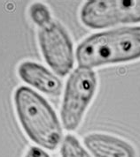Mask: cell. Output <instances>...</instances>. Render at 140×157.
Returning a JSON list of instances; mask_svg holds the SVG:
<instances>
[{"label":"cell","instance_id":"5b68a950","mask_svg":"<svg viewBox=\"0 0 140 157\" xmlns=\"http://www.w3.org/2000/svg\"><path fill=\"white\" fill-rule=\"evenodd\" d=\"M39 46L46 63L59 76L64 77L74 66L73 44L63 27L51 21L38 31Z\"/></svg>","mask_w":140,"mask_h":157},{"label":"cell","instance_id":"8992f818","mask_svg":"<svg viewBox=\"0 0 140 157\" xmlns=\"http://www.w3.org/2000/svg\"><path fill=\"white\" fill-rule=\"evenodd\" d=\"M18 74L24 82L48 95L58 96L61 93L60 79L41 64L23 62L19 65Z\"/></svg>","mask_w":140,"mask_h":157},{"label":"cell","instance_id":"ba28073f","mask_svg":"<svg viewBox=\"0 0 140 157\" xmlns=\"http://www.w3.org/2000/svg\"><path fill=\"white\" fill-rule=\"evenodd\" d=\"M60 153L61 157H91L73 135L65 137Z\"/></svg>","mask_w":140,"mask_h":157},{"label":"cell","instance_id":"30bf717a","mask_svg":"<svg viewBox=\"0 0 140 157\" xmlns=\"http://www.w3.org/2000/svg\"><path fill=\"white\" fill-rule=\"evenodd\" d=\"M25 157H50L46 152L39 147H32L28 150Z\"/></svg>","mask_w":140,"mask_h":157},{"label":"cell","instance_id":"7a4b0ae2","mask_svg":"<svg viewBox=\"0 0 140 157\" xmlns=\"http://www.w3.org/2000/svg\"><path fill=\"white\" fill-rule=\"evenodd\" d=\"M17 117L28 138L46 149L60 145L62 131L56 114L41 95L27 86H20L14 94Z\"/></svg>","mask_w":140,"mask_h":157},{"label":"cell","instance_id":"52a82bcc","mask_svg":"<svg viewBox=\"0 0 140 157\" xmlns=\"http://www.w3.org/2000/svg\"><path fill=\"white\" fill-rule=\"evenodd\" d=\"M84 145L94 157H136L134 147L125 140L104 133H90Z\"/></svg>","mask_w":140,"mask_h":157},{"label":"cell","instance_id":"6da1fadb","mask_svg":"<svg viewBox=\"0 0 140 157\" xmlns=\"http://www.w3.org/2000/svg\"><path fill=\"white\" fill-rule=\"evenodd\" d=\"M79 67L92 69L140 58V27H128L89 36L76 49Z\"/></svg>","mask_w":140,"mask_h":157},{"label":"cell","instance_id":"3957f363","mask_svg":"<svg viewBox=\"0 0 140 157\" xmlns=\"http://www.w3.org/2000/svg\"><path fill=\"white\" fill-rule=\"evenodd\" d=\"M97 76L90 68L78 67L67 81L61 106V120L67 131L80 125L97 88Z\"/></svg>","mask_w":140,"mask_h":157},{"label":"cell","instance_id":"277c9868","mask_svg":"<svg viewBox=\"0 0 140 157\" xmlns=\"http://www.w3.org/2000/svg\"><path fill=\"white\" fill-rule=\"evenodd\" d=\"M81 21L90 29L140 22V0H92L84 4Z\"/></svg>","mask_w":140,"mask_h":157},{"label":"cell","instance_id":"9c48e42d","mask_svg":"<svg viewBox=\"0 0 140 157\" xmlns=\"http://www.w3.org/2000/svg\"><path fill=\"white\" fill-rule=\"evenodd\" d=\"M29 15L33 22L39 28H43L51 22L50 11L41 3H35L30 6Z\"/></svg>","mask_w":140,"mask_h":157}]
</instances>
